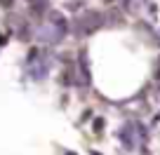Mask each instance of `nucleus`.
<instances>
[{
  "label": "nucleus",
  "mask_w": 160,
  "mask_h": 155,
  "mask_svg": "<svg viewBox=\"0 0 160 155\" xmlns=\"http://www.w3.org/2000/svg\"><path fill=\"white\" fill-rule=\"evenodd\" d=\"M66 31H68L66 26H59V24L47 21V24H42V26H35L31 35H33L35 40H40V42H52V45H57V42L64 40Z\"/></svg>",
  "instance_id": "obj_1"
},
{
  "label": "nucleus",
  "mask_w": 160,
  "mask_h": 155,
  "mask_svg": "<svg viewBox=\"0 0 160 155\" xmlns=\"http://www.w3.org/2000/svg\"><path fill=\"white\" fill-rule=\"evenodd\" d=\"M101 26H104V17L99 12H85L82 17H78L73 21V33L75 35H90L97 28H101Z\"/></svg>",
  "instance_id": "obj_2"
},
{
  "label": "nucleus",
  "mask_w": 160,
  "mask_h": 155,
  "mask_svg": "<svg viewBox=\"0 0 160 155\" xmlns=\"http://www.w3.org/2000/svg\"><path fill=\"white\" fill-rule=\"evenodd\" d=\"M50 75V61L47 59H35L33 64H28V78L31 80H35V82H42Z\"/></svg>",
  "instance_id": "obj_3"
},
{
  "label": "nucleus",
  "mask_w": 160,
  "mask_h": 155,
  "mask_svg": "<svg viewBox=\"0 0 160 155\" xmlns=\"http://www.w3.org/2000/svg\"><path fill=\"white\" fill-rule=\"evenodd\" d=\"M132 129H134V125L130 122V125H125L122 129H120V134H118V136H120V143L125 146L127 150L134 148V132H132Z\"/></svg>",
  "instance_id": "obj_4"
},
{
  "label": "nucleus",
  "mask_w": 160,
  "mask_h": 155,
  "mask_svg": "<svg viewBox=\"0 0 160 155\" xmlns=\"http://www.w3.org/2000/svg\"><path fill=\"white\" fill-rule=\"evenodd\" d=\"M92 127H94V132H97V134H101V129H104V120H101V118H97Z\"/></svg>",
  "instance_id": "obj_5"
},
{
  "label": "nucleus",
  "mask_w": 160,
  "mask_h": 155,
  "mask_svg": "<svg viewBox=\"0 0 160 155\" xmlns=\"http://www.w3.org/2000/svg\"><path fill=\"white\" fill-rule=\"evenodd\" d=\"M0 5H2V7H12V5H14V0H0Z\"/></svg>",
  "instance_id": "obj_6"
},
{
  "label": "nucleus",
  "mask_w": 160,
  "mask_h": 155,
  "mask_svg": "<svg viewBox=\"0 0 160 155\" xmlns=\"http://www.w3.org/2000/svg\"><path fill=\"white\" fill-rule=\"evenodd\" d=\"M66 155H78V153H66Z\"/></svg>",
  "instance_id": "obj_7"
}]
</instances>
